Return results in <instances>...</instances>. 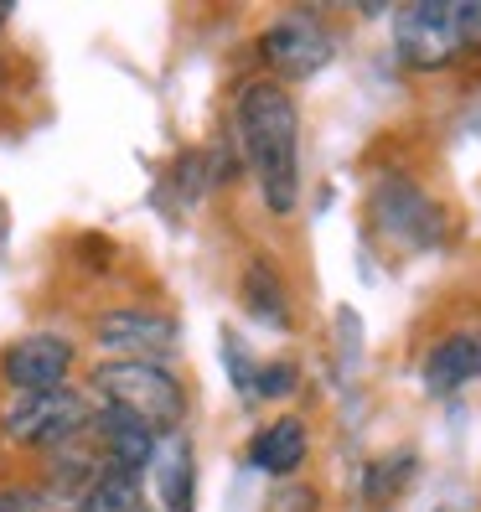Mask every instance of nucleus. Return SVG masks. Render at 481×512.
<instances>
[{"mask_svg": "<svg viewBox=\"0 0 481 512\" xmlns=\"http://www.w3.org/2000/svg\"><path fill=\"white\" fill-rule=\"evenodd\" d=\"M228 130L244 150L249 182L259 187V202L275 223H290L300 213V192H306V176H300V99L295 88L254 73L233 88L228 104Z\"/></svg>", "mask_w": 481, "mask_h": 512, "instance_id": "obj_1", "label": "nucleus"}, {"mask_svg": "<svg viewBox=\"0 0 481 512\" xmlns=\"http://www.w3.org/2000/svg\"><path fill=\"white\" fill-rule=\"evenodd\" d=\"M363 228L388 254H435L450 244V207L409 166H383L363 197Z\"/></svg>", "mask_w": 481, "mask_h": 512, "instance_id": "obj_2", "label": "nucleus"}, {"mask_svg": "<svg viewBox=\"0 0 481 512\" xmlns=\"http://www.w3.org/2000/svg\"><path fill=\"white\" fill-rule=\"evenodd\" d=\"M83 388L99 409H119L140 419L145 430L182 435L192 419V388L171 363H130V357H99L94 368L83 373Z\"/></svg>", "mask_w": 481, "mask_h": 512, "instance_id": "obj_3", "label": "nucleus"}, {"mask_svg": "<svg viewBox=\"0 0 481 512\" xmlns=\"http://www.w3.org/2000/svg\"><path fill=\"white\" fill-rule=\"evenodd\" d=\"M94 414L99 404L78 383L52 388V394H6V404H0V440L16 450H32V456H52V450H68L94 435Z\"/></svg>", "mask_w": 481, "mask_h": 512, "instance_id": "obj_4", "label": "nucleus"}, {"mask_svg": "<svg viewBox=\"0 0 481 512\" xmlns=\"http://www.w3.org/2000/svg\"><path fill=\"white\" fill-rule=\"evenodd\" d=\"M337 26L326 21V11L311 6H285L254 32V57L269 78L280 83H306L337 63Z\"/></svg>", "mask_w": 481, "mask_h": 512, "instance_id": "obj_5", "label": "nucleus"}, {"mask_svg": "<svg viewBox=\"0 0 481 512\" xmlns=\"http://www.w3.org/2000/svg\"><path fill=\"white\" fill-rule=\"evenodd\" d=\"M88 342L99 357H130V363H176L182 352V321L161 306H104L88 316Z\"/></svg>", "mask_w": 481, "mask_h": 512, "instance_id": "obj_6", "label": "nucleus"}, {"mask_svg": "<svg viewBox=\"0 0 481 512\" xmlns=\"http://www.w3.org/2000/svg\"><path fill=\"white\" fill-rule=\"evenodd\" d=\"M394 57L409 73H450L466 63V37L456 21V0H414L394 11Z\"/></svg>", "mask_w": 481, "mask_h": 512, "instance_id": "obj_7", "label": "nucleus"}, {"mask_svg": "<svg viewBox=\"0 0 481 512\" xmlns=\"http://www.w3.org/2000/svg\"><path fill=\"white\" fill-rule=\"evenodd\" d=\"M83 347L68 331H21L0 347V388L6 394H52L78 378Z\"/></svg>", "mask_w": 481, "mask_h": 512, "instance_id": "obj_8", "label": "nucleus"}, {"mask_svg": "<svg viewBox=\"0 0 481 512\" xmlns=\"http://www.w3.org/2000/svg\"><path fill=\"white\" fill-rule=\"evenodd\" d=\"M244 456H249V466H254L259 476H269V481H295L300 471L311 466V456H316L311 419H306V414H275V419H264V425L249 435Z\"/></svg>", "mask_w": 481, "mask_h": 512, "instance_id": "obj_9", "label": "nucleus"}, {"mask_svg": "<svg viewBox=\"0 0 481 512\" xmlns=\"http://www.w3.org/2000/svg\"><path fill=\"white\" fill-rule=\"evenodd\" d=\"M419 383H425L430 399H450L461 388L481 383V321L440 331L425 347V357H419Z\"/></svg>", "mask_w": 481, "mask_h": 512, "instance_id": "obj_10", "label": "nucleus"}, {"mask_svg": "<svg viewBox=\"0 0 481 512\" xmlns=\"http://www.w3.org/2000/svg\"><path fill=\"white\" fill-rule=\"evenodd\" d=\"M238 306L264 331H280V337L295 331V285L269 254H249L238 269Z\"/></svg>", "mask_w": 481, "mask_h": 512, "instance_id": "obj_11", "label": "nucleus"}, {"mask_svg": "<svg viewBox=\"0 0 481 512\" xmlns=\"http://www.w3.org/2000/svg\"><path fill=\"white\" fill-rule=\"evenodd\" d=\"M88 440L99 445L104 466L140 471V476H150V466H156V456H161V435L145 430L140 419L119 414V409H99L94 414V435H88Z\"/></svg>", "mask_w": 481, "mask_h": 512, "instance_id": "obj_12", "label": "nucleus"}, {"mask_svg": "<svg viewBox=\"0 0 481 512\" xmlns=\"http://www.w3.org/2000/svg\"><path fill=\"white\" fill-rule=\"evenodd\" d=\"M150 481H156L161 512H197V440L187 430L161 440V456L150 466Z\"/></svg>", "mask_w": 481, "mask_h": 512, "instance_id": "obj_13", "label": "nucleus"}, {"mask_svg": "<svg viewBox=\"0 0 481 512\" xmlns=\"http://www.w3.org/2000/svg\"><path fill=\"white\" fill-rule=\"evenodd\" d=\"M419 476V450L404 445V450H378V456H368L363 466H357V502L383 512V507H394L404 492H409V481Z\"/></svg>", "mask_w": 481, "mask_h": 512, "instance_id": "obj_14", "label": "nucleus"}, {"mask_svg": "<svg viewBox=\"0 0 481 512\" xmlns=\"http://www.w3.org/2000/svg\"><path fill=\"white\" fill-rule=\"evenodd\" d=\"M150 507V492H145V476L140 471H119V466H104L94 476V487L78 497L73 512H145Z\"/></svg>", "mask_w": 481, "mask_h": 512, "instance_id": "obj_15", "label": "nucleus"}, {"mask_svg": "<svg viewBox=\"0 0 481 512\" xmlns=\"http://www.w3.org/2000/svg\"><path fill=\"white\" fill-rule=\"evenodd\" d=\"M300 388H306V373H300L295 357H259V373H254V394L249 404H290Z\"/></svg>", "mask_w": 481, "mask_h": 512, "instance_id": "obj_16", "label": "nucleus"}, {"mask_svg": "<svg viewBox=\"0 0 481 512\" xmlns=\"http://www.w3.org/2000/svg\"><path fill=\"white\" fill-rule=\"evenodd\" d=\"M171 192H176V207H197L207 192H213V176H207V156H202V145H187L182 156L171 161Z\"/></svg>", "mask_w": 481, "mask_h": 512, "instance_id": "obj_17", "label": "nucleus"}, {"mask_svg": "<svg viewBox=\"0 0 481 512\" xmlns=\"http://www.w3.org/2000/svg\"><path fill=\"white\" fill-rule=\"evenodd\" d=\"M223 368H228V383H233V394L249 404V394H254V373H259V357L249 352V342L238 337L233 326H223Z\"/></svg>", "mask_w": 481, "mask_h": 512, "instance_id": "obj_18", "label": "nucleus"}, {"mask_svg": "<svg viewBox=\"0 0 481 512\" xmlns=\"http://www.w3.org/2000/svg\"><path fill=\"white\" fill-rule=\"evenodd\" d=\"M269 512H321V492L306 487V481H285L269 502Z\"/></svg>", "mask_w": 481, "mask_h": 512, "instance_id": "obj_19", "label": "nucleus"}, {"mask_svg": "<svg viewBox=\"0 0 481 512\" xmlns=\"http://www.w3.org/2000/svg\"><path fill=\"white\" fill-rule=\"evenodd\" d=\"M0 512H47L42 507V487H0Z\"/></svg>", "mask_w": 481, "mask_h": 512, "instance_id": "obj_20", "label": "nucleus"}, {"mask_svg": "<svg viewBox=\"0 0 481 512\" xmlns=\"http://www.w3.org/2000/svg\"><path fill=\"white\" fill-rule=\"evenodd\" d=\"M11 16H16L11 6H0V32H6V21H11Z\"/></svg>", "mask_w": 481, "mask_h": 512, "instance_id": "obj_21", "label": "nucleus"}, {"mask_svg": "<svg viewBox=\"0 0 481 512\" xmlns=\"http://www.w3.org/2000/svg\"><path fill=\"white\" fill-rule=\"evenodd\" d=\"M0 223H6V197H0Z\"/></svg>", "mask_w": 481, "mask_h": 512, "instance_id": "obj_22", "label": "nucleus"}, {"mask_svg": "<svg viewBox=\"0 0 481 512\" xmlns=\"http://www.w3.org/2000/svg\"><path fill=\"white\" fill-rule=\"evenodd\" d=\"M52 512H57V507H52Z\"/></svg>", "mask_w": 481, "mask_h": 512, "instance_id": "obj_23", "label": "nucleus"}]
</instances>
